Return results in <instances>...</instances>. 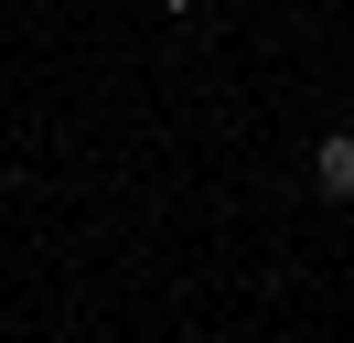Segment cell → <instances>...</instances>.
<instances>
[{
    "label": "cell",
    "instance_id": "1",
    "mask_svg": "<svg viewBox=\"0 0 354 343\" xmlns=\"http://www.w3.org/2000/svg\"><path fill=\"white\" fill-rule=\"evenodd\" d=\"M311 193H322V204H344V193H354V129H333V140L311 150Z\"/></svg>",
    "mask_w": 354,
    "mask_h": 343
}]
</instances>
